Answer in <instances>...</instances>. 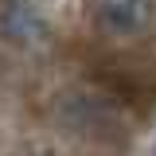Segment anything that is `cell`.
<instances>
[{
    "label": "cell",
    "mask_w": 156,
    "mask_h": 156,
    "mask_svg": "<svg viewBox=\"0 0 156 156\" xmlns=\"http://www.w3.org/2000/svg\"><path fill=\"white\" fill-rule=\"evenodd\" d=\"M152 20V0H98V23L109 35H140Z\"/></svg>",
    "instance_id": "obj_1"
}]
</instances>
